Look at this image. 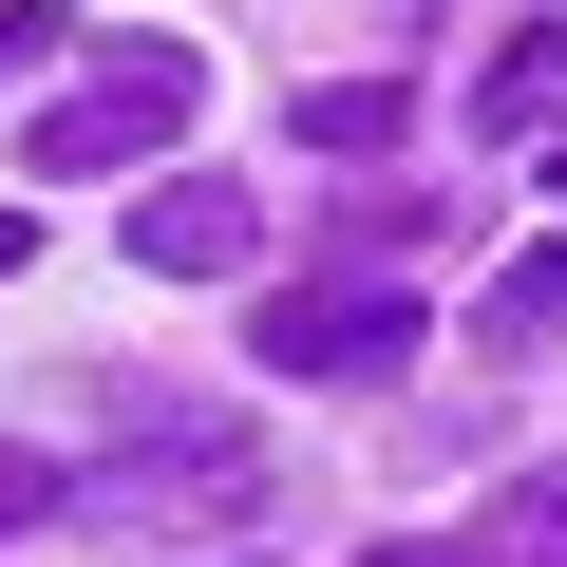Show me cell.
<instances>
[{
    "label": "cell",
    "mask_w": 567,
    "mask_h": 567,
    "mask_svg": "<svg viewBox=\"0 0 567 567\" xmlns=\"http://www.w3.org/2000/svg\"><path fill=\"white\" fill-rule=\"evenodd\" d=\"M189 114H208V58H189V39H114V58L20 133V171H133V152H171Z\"/></svg>",
    "instance_id": "obj_1"
},
{
    "label": "cell",
    "mask_w": 567,
    "mask_h": 567,
    "mask_svg": "<svg viewBox=\"0 0 567 567\" xmlns=\"http://www.w3.org/2000/svg\"><path fill=\"white\" fill-rule=\"evenodd\" d=\"M265 341V379H416V284H284V303L246 322Z\"/></svg>",
    "instance_id": "obj_2"
},
{
    "label": "cell",
    "mask_w": 567,
    "mask_h": 567,
    "mask_svg": "<svg viewBox=\"0 0 567 567\" xmlns=\"http://www.w3.org/2000/svg\"><path fill=\"white\" fill-rule=\"evenodd\" d=\"M133 265H152V284H227V265H265V189H246V171H171V189H133Z\"/></svg>",
    "instance_id": "obj_3"
},
{
    "label": "cell",
    "mask_w": 567,
    "mask_h": 567,
    "mask_svg": "<svg viewBox=\"0 0 567 567\" xmlns=\"http://www.w3.org/2000/svg\"><path fill=\"white\" fill-rule=\"evenodd\" d=\"M473 133H567V20H529V39L473 76Z\"/></svg>",
    "instance_id": "obj_4"
},
{
    "label": "cell",
    "mask_w": 567,
    "mask_h": 567,
    "mask_svg": "<svg viewBox=\"0 0 567 567\" xmlns=\"http://www.w3.org/2000/svg\"><path fill=\"white\" fill-rule=\"evenodd\" d=\"M284 133H303V152H341V171H360V152H398V133H416V95H398V76H322V95L284 114Z\"/></svg>",
    "instance_id": "obj_5"
},
{
    "label": "cell",
    "mask_w": 567,
    "mask_h": 567,
    "mask_svg": "<svg viewBox=\"0 0 567 567\" xmlns=\"http://www.w3.org/2000/svg\"><path fill=\"white\" fill-rule=\"evenodd\" d=\"M454 548H473V567H567V473H511Z\"/></svg>",
    "instance_id": "obj_6"
},
{
    "label": "cell",
    "mask_w": 567,
    "mask_h": 567,
    "mask_svg": "<svg viewBox=\"0 0 567 567\" xmlns=\"http://www.w3.org/2000/svg\"><path fill=\"white\" fill-rule=\"evenodd\" d=\"M492 341H567V227H548V246L492 284Z\"/></svg>",
    "instance_id": "obj_7"
},
{
    "label": "cell",
    "mask_w": 567,
    "mask_h": 567,
    "mask_svg": "<svg viewBox=\"0 0 567 567\" xmlns=\"http://www.w3.org/2000/svg\"><path fill=\"white\" fill-rule=\"evenodd\" d=\"M58 492H76V473H58V454H0V529H39V511H58Z\"/></svg>",
    "instance_id": "obj_8"
},
{
    "label": "cell",
    "mask_w": 567,
    "mask_h": 567,
    "mask_svg": "<svg viewBox=\"0 0 567 567\" xmlns=\"http://www.w3.org/2000/svg\"><path fill=\"white\" fill-rule=\"evenodd\" d=\"M58 58V20H20V0H0V76H39Z\"/></svg>",
    "instance_id": "obj_9"
},
{
    "label": "cell",
    "mask_w": 567,
    "mask_h": 567,
    "mask_svg": "<svg viewBox=\"0 0 567 567\" xmlns=\"http://www.w3.org/2000/svg\"><path fill=\"white\" fill-rule=\"evenodd\" d=\"M360 567H473V548H435V529H398V548H360Z\"/></svg>",
    "instance_id": "obj_10"
},
{
    "label": "cell",
    "mask_w": 567,
    "mask_h": 567,
    "mask_svg": "<svg viewBox=\"0 0 567 567\" xmlns=\"http://www.w3.org/2000/svg\"><path fill=\"white\" fill-rule=\"evenodd\" d=\"M20 265H39V208H0V284H20Z\"/></svg>",
    "instance_id": "obj_11"
},
{
    "label": "cell",
    "mask_w": 567,
    "mask_h": 567,
    "mask_svg": "<svg viewBox=\"0 0 567 567\" xmlns=\"http://www.w3.org/2000/svg\"><path fill=\"white\" fill-rule=\"evenodd\" d=\"M548 189H567V171H548Z\"/></svg>",
    "instance_id": "obj_12"
}]
</instances>
